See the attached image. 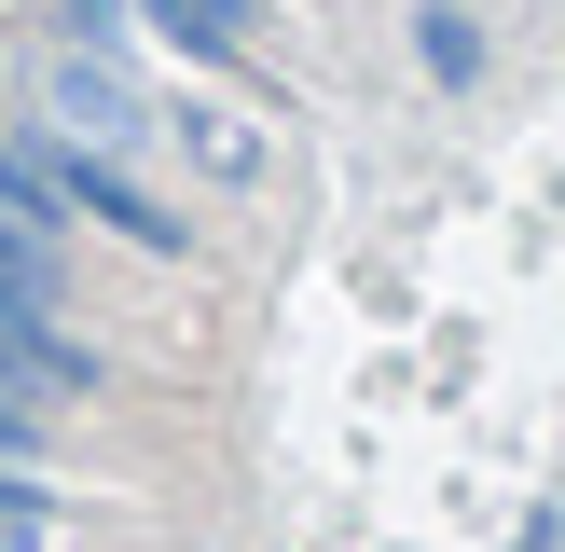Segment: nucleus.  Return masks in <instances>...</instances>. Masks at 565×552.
<instances>
[{
  "label": "nucleus",
  "mask_w": 565,
  "mask_h": 552,
  "mask_svg": "<svg viewBox=\"0 0 565 552\" xmlns=\"http://www.w3.org/2000/svg\"><path fill=\"white\" fill-rule=\"evenodd\" d=\"M0 552H55V497L42 484H0Z\"/></svg>",
  "instance_id": "423d86ee"
},
{
  "label": "nucleus",
  "mask_w": 565,
  "mask_h": 552,
  "mask_svg": "<svg viewBox=\"0 0 565 552\" xmlns=\"http://www.w3.org/2000/svg\"><path fill=\"white\" fill-rule=\"evenodd\" d=\"M0 456H42V414L28 401H0Z\"/></svg>",
  "instance_id": "0eeeda50"
},
{
  "label": "nucleus",
  "mask_w": 565,
  "mask_h": 552,
  "mask_svg": "<svg viewBox=\"0 0 565 552\" xmlns=\"http://www.w3.org/2000/svg\"><path fill=\"white\" fill-rule=\"evenodd\" d=\"M414 55H428V83H483V28H469L456 0H428V14H414Z\"/></svg>",
  "instance_id": "20e7f679"
},
{
  "label": "nucleus",
  "mask_w": 565,
  "mask_h": 552,
  "mask_svg": "<svg viewBox=\"0 0 565 552\" xmlns=\"http://www.w3.org/2000/svg\"><path fill=\"white\" fill-rule=\"evenodd\" d=\"M42 110H55L70 138H97V152H138V138H152V97H138L125 55H97V42H70V55L42 70Z\"/></svg>",
  "instance_id": "f03ea898"
},
{
  "label": "nucleus",
  "mask_w": 565,
  "mask_h": 552,
  "mask_svg": "<svg viewBox=\"0 0 565 552\" xmlns=\"http://www.w3.org/2000/svg\"><path fill=\"white\" fill-rule=\"evenodd\" d=\"M0 359H14L28 386H55V401L97 386V346L55 318V235H42L28 208H0Z\"/></svg>",
  "instance_id": "f257e3e1"
},
{
  "label": "nucleus",
  "mask_w": 565,
  "mask_h": 552,
  "mask_svg": "<svg viewBox=\"0 0 565 552\" xmlns=\"http://www.w3.org/2000/svg\"><path fill=\"white\" fill-rule=\"evenodd\" d=\"M180 138H193V166H207V180H248V166H263V138H248L235 110H180Z\"/></svg>",
  "instance_id": "39448f33"
},
{
  "label": "nucleus",
  "mask_w": 565,
  "mask_h": 552,
  "mask_svg": "<svg viewBox=\"0 0 565 552\" xmlns=\"http://www.w3.org/2000/svg\"><path fill=\"white\" fill-rule=\"evenodd\" d=\"M138 28H152L166 55H193V70H248L263 55V0H125Z\"/></svg>",
  "instance_id": "7ed1b4c3"
}]
</instances>
